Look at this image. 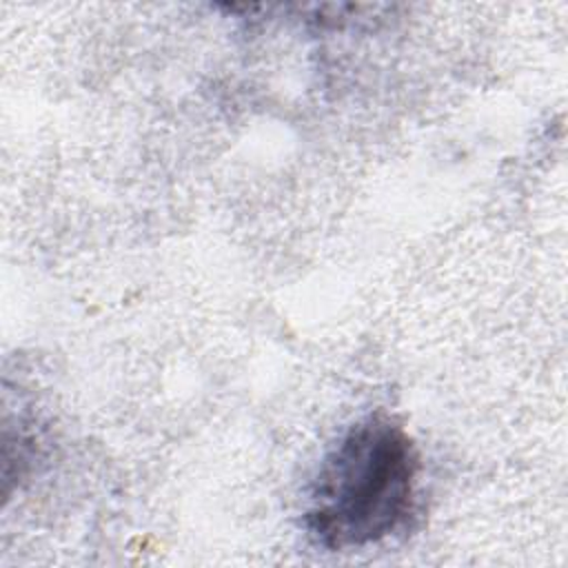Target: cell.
Returning a JSON list of instances; mask_svg holds the SVG:
<instances>
[{
  "instance_id": "cell-1",
  "label": "cell",
  "mask_w": 568,
  "mask_h": 568,
  "mask_svg": "<svg viewBox=\"0 0 568 568\" xmlns=\"http://www.w3.org/2000/svg\"><path fill=\"white\" fill-rule=\"evenodd\" d=\"M419 453L404 426L368 415L322 457L304 504V528L326 550L366 548L402 530L417 508Z\"/></svg>"
}]
</instances>
